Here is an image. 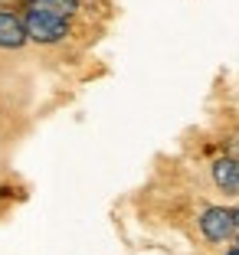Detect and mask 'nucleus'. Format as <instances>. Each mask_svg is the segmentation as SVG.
I'll return each mask as SVG.
<instances>
[{
  "label": "nucleus",
  "instance_id": "f257e3e1",
  "mask_svg": "<svg viewBox=\"0 0 239 255\" xmlns=\"http://www.w3.org/2000/svg\"><path fill=\"white\" fill-rule=\"evenodd\" d=\"M23 26H26V39L36 46H59L72 36V20L56 13H43V10H23Z\"/></svg>",
  "mask_w": 239,
  "mask_h": 255
},
{
  "label": "nucleus",
  "instance_id": "f03ea898",
  "mask_svg": "<svg viewBox=\"0 0 239 255\" xmlns=\"http://www.w3.org/2000/svg\"><path fill=\"white\" fill-rule=\"evenodd\" d=\"M197 226H200V236L210 242V246H220V242L233 239V210L230 206H207V210L197 216Z\"/></svg>",
  "mask_w": 239,
  "mask_h": 255
},
{
  "label": "nucleus",
  "instance_id": "7ed1b4c3",
  "mask_svg": "<svg viewBox=\"0 0 239 255\" xmlns=\"http://www.w3.org/2000/svg\"><path fill=\"white\" fill-rule=\"evenodd\" d=\"M26 39V26H23V13L16 7H3L0 3V53H20Z\"/></svg>",
  "mask_w": 239,
  "mask_h": 255
},
{
  "label": "nucleus",
  "instance_id": "20e7f679",
  "mask_svg": "<svg viewBox=\"0 0 239 255\" xmlns=\"http://www.w3.org/2000/svg\"><path fill=\"white\" fill-rule=\"evenodd\" d=\"M210 177L226 196H239V160L236 157H230V154L217 157L210 164Z\"/></svg>",
  "mask_w": 239,
  "mask_h": 255
},
{
  "label": "nucleus",
  "instance_id": "39448f33",
  "mask_svg": "<svg viewBox=\"0 0 239 255\" xmlns=\"http://www.w3.org/2000/svg\"><path fill=\"white\" fill-rule=\"evenodd\" d=\"M20 7L23 10H43V13H56V16L72 20V16L82 10V0H26Z\"/></svg>",
  "mask_w": 239,
  "mask_h": 255
},
{
  "label": "nucleus",
  "instance_id": "423d86ee",
  "mask_svg": "<svg viewBox=\"0 0 239 255\" xmlns=\"http://www.w3.org/2000/svg\"><path fill=\"white\" fill-rule=\"evenodd\" d=\"M233 210V233H239V206H230Z\"/></svg>",
  "mask_w": 239,
  "mask_h": 255
},
{
  "label": "nucleus",
  "instance_id": "0eeeda50",
  "mask_svg": "<svg viewBox=\"0 0 239 255\" xmlns=\"http://www.w3.org/2000/svg\"><path fill=\"white\" fill-rule=\"evenodd\" d=\"M226 255H239V246H230V249H226Z\"/></svg>",
  "mask_w": 239,
  "mask_h": 255
},
{
  "label": "nucleus",
  "instance_id": "6e6552de",
  "mask_svg": "<svg viewBox=\"0 0 239 255\" xmlns=\"http://www.w3.org/2000/svg\"><path fill=\"white\" fill-rule=\"evenodd\" d=\"M236 246H239V233H236Z\"/></svg>",
  "mask_w": 239,
  "mask_h": 255
},
{
  "label": "nucleus",
  "instance_id": "1a4fd4ad",
  "mask_svg": "<svg viewBox=\"0 0 239 255\" xmlns=\"http://www.w3.org/2000/svg\"><path fill=\"white\" fill-rule=\"evenodd\" d=\"M0 3H10V0H0Z\"/></svg>",
  "mask_w": 239,
  "mask_h": 255
},
{
  "label": "nucleus",
  "instance_id": "9d476101",
  "mask_svg": "<svg viewBox=\"0 0 239 255\" xmlns=\"http://www.w3.org/2000/svg\"><path fill=\"white\" fill-rule=\"evenodd\" d=\"M20 3H26V0H20Z\"/></svg>",
  "mask_w": 239,
  "mask_h": 255
}]
</instances>
